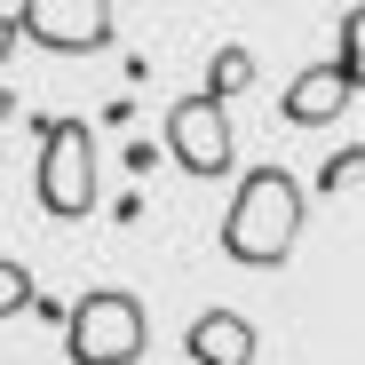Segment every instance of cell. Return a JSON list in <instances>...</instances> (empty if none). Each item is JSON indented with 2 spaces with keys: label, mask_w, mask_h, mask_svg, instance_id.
Masks as SVG:
<instances>
[{
  "label": "cell",
  "mask_w": 365,
  "mask_h": 365,
  "mask_svg": "<svg viewBox=\"0 0 365 365\" xmlns=\"http://www.w3.org/2000/svg\"><path fill=\"white\" fill-rule=\"evenodd\" d=\"M341 111H349V88H341V72H334V64L294 72V80H286V96H278V119H286V128H334Z\"/></svg>",
  "instance_id": "8992f818"
},
{
  "label": "cell",
  "mask_w": 365,
  "mask_h": 365,
  "mask_svg": "<svg viewBox=\"0 0 365 365\" xmlns=\"http://www.w3.org/2000/svg\"><path fill=\"white\" fill-rule=\"evenodd\" d=\"M9 111H16V96H9V88H0V119H9Z\"/></svg>",
  "instance_id": "5bb4252c"
},
{
  "label": "cell",
  "mask_w": 365,
  "mask_h": 365,
  "mask_svg": "<svg viewBox=\"0 0 365 365\" xmlns=\"http://www.w3.org/2000/svg\"><path fill=\"white\" fill-rule=\"evenodd\" d=\"M334 72H341L349 96L365 88V9H349V16L334 24Z\"/></svg>",
  "instance_id": "9c48e42d"
},
{
  "label": "cell",
  "mask_w": 365,
  "mask_h": 365,
  "mask_svg": "<svg viewBox=\"0 0 365 365\" xmlns=\"http://www.w3.org/2000/svg\"><path fill=\"white\" fill-rule=\"evenodd\" d=\"M9 16L32 48H56V56H96L119 32V9H103V0H24Z\"/></svg>",
  "instance_id": "5b68a950"
},
{
  "label": "cell",
  "mask_w": 365,
  "mask_h": 365,
  "mask_svg": "<svg viewBox=\"0 0 365 365\" xmlns=\"http://www.w3.org/2000/svg\"><path fill=\"white\" fill-rule=\"evenodd\" d=\"M32 294H40V286H32V270L0 255V318H16V310H32Z\"/></svg>",
  "instance_id": "8fae6325"
},
{
  "label": "cell",
  "mask_w": 365,
  "mask_h": 365,
  "mask_svg": "<svg viewBox=\"0 0 365 365\" xmlns=\"http://www.w3.org/2000/svg\"><path fill=\"white\" fill-rule=\"evenodd\" d=\"M349 182H365V143H341V151H326V167H318V191H326V199L349 191Z\"/></svg>",
  "instance_id": "30bf717a"
},
{
  "label": "cell",
  "mask_w": 365,
  "mask_h": 365,
  "mask_svg": "<svg viewBox=\"0 0 365 365\" xmlns=\"http://www.w3.org/2000/svg\"><path fill=\"white\" fill-rule=\"evenodd\" d=\"M159 159H167V151H159V143H128V167H135V175H151V167H159Z\"/></svg>",
  "instance_id": "7c38bea8"
},
{
  "label": "cell",
  "mask_w": 365,
  "mask_h": 365,
  "mask_svg": "<svg viewBox=\"0 0 365 365\" xmlns=\"http://www.w3.org/2000/svg\"><path fill=\"white\" fill-rule=\"evenodd\" d=\"M151 341V310L128 286H88L64 310V357L72 365H135Z\"/></svg>",
  "instance_id": "7a4b0ae2"
},
{
  "label": "cell",
  "mask_w": 365,
  "mask_h": 365,
  "mask_svg": "<svg viewBox=\"0 0 365 365\" xmlns=\"http://www.w3.org/2000/svg\"><path fill=\"white\" fill-rule=\"evenodd\" d=\"M182 349H191V365H255V318L247 310H199Z\"/></svg>",
  "instance_id": "52a82bcc"
},
{
  "label": "cell",
  "mask_w": 365,
  "mask_h": 365,
  "mask_svg": "<svg viewBox=\"0 0 365 365\" xmlns=\"http://www.w3.org/2000/svg\"><path fill=\"white\" fill-rule=\"evenodd\" d=\"M167 159H175L182 175H199V182L230 175V167H238L230 103H215V96H175V111H167Z\"/></svg>",
  "instance_id": "277c9868"
},
{
  "label": "cell",
  "mask_w": 365,
  "mask_h": 365,
  "mask_svg": "<svg viewBox=\"0 0 365 365\" xmlns=\"http://www.w3.org/2000/svg\"><path fill=\"white\" fill-rule=\"evenodd\" d=\"M247 88H255V48H247V40H222V48L207 56V88H199V96L230 103V96H247Z\"/></svg>",
  "instance_id": "ba28073f"
},
{
  "label": "cell",
  "mask_w": 365,
  "mask_h": 365,
  "mask_svg": "<svg viewBox=\"0 0 365 365\" xmlns=\"http://www.w3.org/2000/svg\"><path fill=\"white\" fill-rule=\"evenodd\" d=\"M9 48H16V16L0 9V64H9Z\"/></svg>",
  "instance_id": "4fadbf2b"
},
{
  "label": "cell",
  "mask_w": 365,
  "mask_h": 365,
  "mask_svg": "<svg viewBox=\"0 0 365 365\" xmlns=\"http://www.w3.org/2000/svg\"><path fill=\"white\" fill-rule=\"evenodd\" d=\"M40 207L56 222L96 215V135L88 119H40Z\"/></svg>",
  "instance_id": "3957f363"
},
{
  "label": "cell",
  "mask_w": 365,
  "mask_h": 365,
  "mask_svg": "<svg viewBox=\"0 0 365 365\" xmlns=\"http://www.w3.org/2000/svg\"><path fill=\"white\" fill-rule=\"evenodd\" d=\"M302 215H310L302 175H286V167H247L238 191H230V207H222V255L247 262V270H278V262L302 247Z\"/></svg>",
  "instance_id": "6da1fadb"
}]
</instances>
